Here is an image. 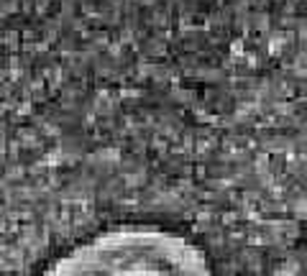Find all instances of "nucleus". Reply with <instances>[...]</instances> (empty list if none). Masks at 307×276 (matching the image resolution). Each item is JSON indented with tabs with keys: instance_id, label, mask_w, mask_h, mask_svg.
<instances>
[{
	"instance_id": "1",
	"label": "nucleus",
	"mask_w": 307,
	"mask_h": 276,
	"mask_svg": "<svg viewBox=\"0 0 307 276\" xmlns=\"http://www.w3.org/2000/svg\"><path fill=\"white\" fill-rule=\"evenodd\" d=\"M41 276H215L192 240L164 228L126 225L80 243Z\"/></svg>"
}]
</instances>
